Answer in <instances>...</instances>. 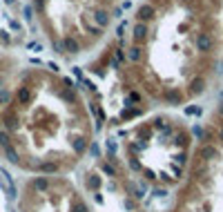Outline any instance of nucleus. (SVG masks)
<instances>
[{
  "mask_svg": "<svg viewBox=\"0 0 223 212\" xmlns=\"http://www.w3.org/2000/svg\"><path fill=\"white\" fill-rule=\"evenodd\" d=\"M136 16H138V20H141V23H147V20H152V18L156 16V11H154L152 5H143V7H138Z\"/></svg>",
  "mask_w": 223,
  "mask_h": 212,
  "instance_id": "obj_1",
  "label": "nucleus"
},
{
  "mask_svg": "<svg viewBox=\"0 0 223 212\" xmlns=\"http://www.w3.org/2000/svg\"><path fill=\"white\" fill-rule=\"evenodd\" d=\"M197 47H199V52H210V49H212V38H210L208 34H199Z\"/></svg>",
  "mask_w": 223,
  "mask_h": 212,
  "instance_id": "obj_2",
  "label": "nucleus"
}]
</instances>
